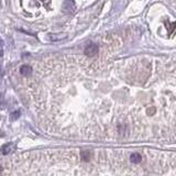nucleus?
Returning <instances> with one entry per match:
<instances>
[{
  "label": "nucleus",
  "instance_id": "2",
  "mask_svg": "<svg viewBox=\"0 0 176 176\" xmlns=\"http://www.w3.org/2000/svg\"><path fill=\"white\" fill-rule=\"evenodd\" d=\"M98 51H99L98 45L94 44V43H89V44H87V46L85 48V54H86L87 56H89V57L95 56V55L98 53Z\"/></svg>",
  "mask_w": 176,
  "mask_h": 176
},
{
  "label": "nucleus",
  "instance_id": "5",
  "mask_svg": "<svg viewBox=\"0 0 176 176\" xmlns=\"http://www.w3.org/2000/svg\"><path fill=\"white\" fill-rule=\"evenodd\" d=\"M80 157H82V160L83 161L88 162V161H90V159L93 157V151L91 150H82L80 151Z\"/></svg>",
  "mask_w": 176,
  "mask_h": 176
},
{
  "label": "nucleus",
  "instance_id": "8",
  "mask_svg": "<svg viewBox=\"0 0 176 176\" xmlns=\"http://www.w3.org/2000/svg\"><path fill=\"white\" fill-rule=\"evenodd\" d=\"M19 117H20V111L12 112V113L10 115V120H11V121H14V120H17Z\"/></svg>",
  "mask_w": 176,
  "mask_h": 176
},
{
  "label": "nucleus",
  "instance_id": "10",
  "mask_svg": "<svg viewBox=\"0 0 176 176\" xmlns=\"http://www.w3.org/2000/svg\"><path fill=\"white\" fill-rule=\"evenodd\" d=\"M1 172H2V167L0 166V173H1Z\"/></svg>",
  "mask_w": 176,
  "mask_h": 176
},
{
  "label": "nucleus",
  "instance_id": "9",
  "mask_svg": "<svg viewBox=\"0 0 176 176\" xmlns=\"http://www.w3.org/2000/svg\"><path fill=\"white\" fill-rule=\"evenodd\" d=\"M3 51H2V43H1V41H0V56L2 55Z\"/></svg>",
  "mask_w": 176,
  "mask_h": 176
},
{
  "label": "nucleus",
  "instance_id": "7",
  "mask_svg": "<svg viewBox=\"0 0 176 176\" xmlns=\"http://www.w3.org/2000/svg\"><path fill=\"white\" fill-rule=\"evenodd\" d=\"M130 161H131L132 163L139 164L141 161H142V156H141V154H139V153H132L131 156H130Z\"/></svg>",
  "mask_w": 176,
  "mask_h": 176
},
{
  "label": "nucleus",
  "instance_id": "6",
  "mask_svg": "<svg viewBox=\"0 0 176 176\" xmlns=\"http://www.w3.org/2000/svg\"><path fill=\"white\" fill-rule=\"evenodd\" d=\"M20 73H21V75H23V76H30L31 74H32V67L31 66H29V65H23L22 67L20 68Z\"/></svg>",
  "mask_w": 176,
  "mask_h": 176
},
{
  "label": "nucleus",
  "instance_id": "3",
  "mask_svg": "<svg viewBox=\"0 0 176 176\" xmlns=\"http://www.w3.org/2000/svg\"><path fill=\"white\" fill-rule=\"evenodd\" d=\"M63 9L65 12L67 13H74L76 10V5L74 0H64L63 2Z\"/></svg>",
  "mask_w": 176,
  "mask_h": 176
},
{
  "label": "nucleus",
  "instance_id": "1",
  "mask_svg": "<svg viewBox=\"0 0 176 176\" xmlns=\"http://www.w3.org/2000/svg\"><path fill=\"white\" fill-rule=\"evenodd\" d=\"M16 147H17V144L14 142H8V143L3 144L2 147H1L0 152H1L2 155H8V154L12 153L13 151L16 150Z\"/></svg>",
  "mask_w": 176,
  "mask_h": 176
},
{
  "label": "nucleus",
  "instance_id": "4",
  "mask_svg": "<svg viewBox=\"0 0 176 176\" xmlns=\"http://www.w3.org/2000/svg\"><path fill=\"white\" fill-rule=\"evenodd\" d=\"M48 40L50 41H62V40H65V39L67 38V35L65 34V33H51V34H48Z\"/></svg>",
  "mask_w": 176,
  "mask_h": 176
}]
</instances>
